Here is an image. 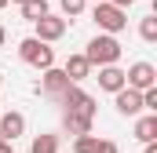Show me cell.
Segmentation results:
<instances>
[{"label":"cell","mask_w":157,"mask_h":153,"mask_svg":"<svg viewBox=\"0 0 157 153\" xmlns=\"http://www.w3.org/2000/svg\"><path fill=\"white\" fill-rule=\"evenodd\" d=\"M0 88H4V76H0Z\"/></svg>","instance_id":"27"},{"label":"cell","mask_w":157,"mask_h":153,"mask_svg":"<svg viewBox=\"0 0 157 153\" xmlns=\"http://www.w3.org/2000/svg\"><path fill=\"white\" fill-rule=\"evenodd\" d=\"M11 4H18V7H22V4H29V0H11Z\"/></svg>","instance_id":"25"},{"label":"cell","mask_w":157,"mask_h":153,"mask_svg":"<svg viewBox=\"0 0 157 153\" xmlns=\"http://www.w3.org/2000/svg\"><path fill=\"white\" fill-rule=\"evenodd\" d=\"M29 153H59V135H51V131H40L37 139L29 142Z\"/></svg>","instance_id":"14"},{"label":"cell","mask_w":157,"mask_h":153,"mask_svg":"<svg viewBox=\"0 0 157 153\" xmlns=\"http://www.w3.org/2000/svg\"><path fill=\"white\" fill-rule=\"evenodd\" d=\"M18 58H22L26 66L40 69V73L55 66V51H51L48 44H40L37 37H26V40H18Z\"/></svg>","instance_id":"3"},{"label":"cell","mask_w":157,"mask_h":153,"mask_svg":"<svg viewBox=\"0 0 157 153\" xmlns=\"http://www.w3.org/2000/svg\"><path fill=\"white\" fill-rule=\"evenodd\" d=\"M91 153H117V142L113 139H95V150Z\"/></svg>","instance_id":"20"},{"label":"cell","mask_w":157,"mask_h":153,"mask_svg":"<svg viewBox=\"0 0 157 153\" xmlns=\"http://www.w3.org/2000/svg\"><path fill=\"white\" fill-rule=\"evenodd\" d=\"M22 135H26V117L18 113V110H7V113L0 117V139L4 142H15Z\"/></svg>","instance_id":"8"},{"label":"cell","mask_w":157,"mask_h":153,"mask_svg":"<svg viewBox=\"0 0 157 153\" xmlns=\"http://www.w3.org/2000/svg\"><path fill=\"white\" fill-rule=\"evenodd\" d=\"M143 110H146V113H157V88L143 91Z\"/></svg>","instance_id":"19"},{"label":"cell","mask_w":157,"mask_h":153,"mask_svg":"<svg viewBox=\"0 0 157 153\" xmlns=\"http://www.w3.org/2000/svg\"><path fill=\"white\" fill-rule=\"evenodd\" d=\"M44 15H51L48 0H29V4H22V18H26V22H40Z\"/></svg>","instance_id":"15"},{"label":"cell","mask_w":157,"mask_h":153,"mask_svg":"<svg viewBox=\"0 0 157 153\" xmlns=\"http://www.w3.org/2000/svg\"><path fill=\"white\" fill-rule=\"evenodd\" d=\"M62 73H66L70 84H80V80H88V76H91V66H88V58H84V55H70V58H66V66H62Z\"/></svg>","instance_id":"11"},{"label":"cell","mask_w":157,"mask_h":153,"mask_svg":"<svg viewBox=\"0 0 157 153\" xmlns=\"http://www.w3.org/2000/svg\"><path fill=\"white\" fill-rule=\"evenodd\" d=\"M124 88H132V91H150V88H157V66L154 62H132L124 69Z\"/></svg>","instance_id":"4"},{"label":"cell","mask_w":157,"mask_h":153,"mask_svg":"<svg viewBox=\"0 0 157 153\" xmlns=\"http://www.w3.org/2000/svg\"><path fill=\"white\" fill-rule=\"evenodd\" d=\"M7 4H11V0H0V11H4V7H7Z\"/></svg>","instance_id":"26"},{"label":"cell","mask_w":157,"mask_h":153,"mask_svg":"<svg viewBox=\"0 0 157 153\" xmlns=\"http://www.w3.org/2000/svg\"><path fill=\"white\" fill-rule=\"evenodd\" d=\"M66 88H70V80H66L62 69H55V66H51V69H44V76H40V91H44L48 99H55V102H59Z\"/></svg>","instance_id":"9"},{"label":"cell","mask_w":157,"mask_h":153,"mask_svg":"<svg viewBox=\"0 0 157 153\" xmlns=\"http://www.w3.org/2000/svg\"><path fill=\"white\" fill-rule=\"evenodd\" d=\"M0 153H15V150H11V142H4V146H0Z\"/></svg>","instance_id":"24"},{"label":"cell","mask_w":157,"mask_h":153,"mask_svg":"<svg viewBox=\"0 0 157 153\" xmlns=\"http://www.w3.org/2000/svg\"><path fill=\"white\" fill-rule=\"evenodd\" d=\"M62 106H66V113H84V117H95V99L80 88V84H70L66 91H62V99H59Z\"/></svg>","instance_id":"5"},{"label":"cell","mask_w":157,"mask_h":153,"mask_svg":"<svg viewBox=\"0 0 157 153\" xmlns=\"http://www.w3.org/2000/svg\"><path fill=\"white\" fill-rule=\"evenodd\" d=\"M84 58H88V66L95 69H102V66H117L121 62V55H124V47H121V40L117 37H106V33H99V37H91L88 40V47L80 51Z\"/></svg>","instance_id":"1"},{"label":"cell","mask_w":157,"mask_h":153,"mask_svg":"<svg viewBox=\"0 0 157 153\" xmlns=\"http://www.w3.org/2000/svg\"><path fill=\"white\" fill-rule=\"evenodd\" d=\"M95 80H99V91H110V95H117L121 88H124V69H121V66H102Z\"/></svg>","instance_id":"10"},{"label":"cell","mask_w":157,"mask_h":153,"mask_svg":"<svg viewBox=\"0 0 157 153\" xmlns=\"http://www.w3.org/2000/svg\"><path fill=\"white\" fill-rule=\"evenodd\" d=\"M135 139L146 146V142H157V113H143L135 117Z\"/></svg>","instance_id":"13"},{"label":"cell","mask_w":157,"mask_h":153,"mask_svg":"<svg viewBox=\"0 0 157 153\" xmlns=\"http://www.w3.org/2000/svg\"><path fill=\"white\" fill-rule=\"evenodd\" d=\"M4 44H7V26L0 22V47H4Z\"/></svg>","instance_id":"22"},{"label":"cell","mask_w":157,"mask_h":153,"mask_svg":"<svg viewBox=\"0 0 157 153\" xmlns=\"http://www.w3.org/2000/svg\"><path fill=\"white\" fill-rule=\"evenodd\" d=\"M95 150V135H80V139H73V153H91Z\"/></svg>","instance_id":"18"},{"label":"cell","mask_w":157,"mask_h":153,"mask_svg":"<svg viewBox=\"0 0 157 153\" xmlns=\"http://www.w3.org/2000/svg\"><path fill=\"white\" fill-rule=\"evenodd\" d=\"M59 7H62V18H77V15H84L88 0H59Z\"/></svg>","instance_id":"17"},{"label":"cell","mask_w":157,"mask_h":153,"mask_svg":"<svg viewBox=\"0 0 157 153\" xmlns=\"http://www.w3.org/2000/svg\"><path fill=\"white\" fill-rule=\"evenodd\" d=\"M113 106L121 117H139L143 113V91H132V88H121L113 95Z\"/></svg>","instance_id":"7"},{"label":"cell","mask_w":157,"mask_h":153,"mask_svg":"<svg viewBox=\"0 0 157 153\" xmlns=\"http://www.w3.org/2000/svg\"><path fill=\"white\" fill-rule=\"evenodd\" d=\"M143 153H157V142H146V150Z\"/></svg>","instance_id":"23"},{"label":"cell","mask_w":157,"mask_h":153,"mask_svg":"<svg viewBox=\"0 0 157 153\" xmlns=\"http://www.w3.org/2000/svg\"><path fill=\"white\" fill-rule=\"evenodd\" d=\"M0 146H4V139H0Z\"/></svg>","instance_id":"28"},{"label":"cell","mask_w":157,"mask_h":153,"mask_svg":"<svg viewBox=\"0 0 157 153\" xmlns=\"http://www.w3.org/2000/svg\"><path fill=\"white\" fill-rule=\"evenodd\" d=\"M95 4H102V0H95Z\"/></svg>","instance_id":"29"},{"label":"cell","mask_w":157,"mask_h":153,"mask_svg":"<svg viewBox=\"0 0 157 153\" xmlns=\"http://www.w3.org/2000/svg\"><path fill=\"white\" fill-rule=\"evenodd\" d=\"M110 4H113V7H121V11H128V7H132L135 0H110Z\"/></svg>","instance_id":"21"},{"label":"cell","mask_w":157,"mask_h":153,"mask_svg":"<svg viewBox=\"0 0 157 153\" xmlns=\"http://www.w3.org/2000/svg\"><path fill=\"white\" fill-rule=\"evenodd\" d=\"M91 124H95V117H84V113H62V128L80 139V135H91Z\"/></svg>","instance_id":"12"},{"label":"cell","mask_w":157,"mask_h":153,"mask_svg":"<svg viewBox=\"0 0 157 153\" xmlns=\"http://www.w3.org/2000/svg\"><path fill=\"white\" fill-rule=\"evenodd\" d=\"M91 18H95L99 33H106V37H117L121 29L128 26V11H121V7H113L110 0L95 4V7H91Z\"/></svg>","instance_id":"2"},{"label":"cell","mask_w":157,"mask_h":153,"mask_svg":"<svg viewBox=\"0 0 157 153\" xmlns=\"http://www.w3.org/2000/svg\"><path fill=\"white\" fill-rule=\"evenodd\" d=\"M139 37L146 40V44H157V15H146L139 22Z\"/></svg>","instance_id":"16"},{"label":"cell","mask_w":157,"mask_h":153,"mask_svg":"<svg viewBox=\"0 0 157 153\" xmlns=\"http://www.w3.org/2000/svg\"><path fill=\"white\" fill-rule=\"evenodd\" d=\"M33 37L40 44H55V40L66 37V18L62 15H44L40 22H33Z\"/></svg>","instance_id":"6"}]
</instances>
